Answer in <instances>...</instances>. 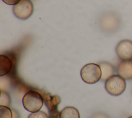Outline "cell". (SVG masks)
I'll use <instances>...</instances> for the list:
<instances>
[{"mask_svg":"<svg viewBox=\"0 0 132 118\" xmlns=\"http://www.w3.org/2000/svg\"><path fill=\"white\" fill-rule=\"evenodd\" d=\"M42 95L44 102L46 106L50 118H60V112L58 110V106L61 99L58 95H52L50 93L43 91L39 92Z\"/></svg>","mask_w":132,"mask_h":118,"instance_id":"5","label":"cell"},{"mask_svg":"<svg viewBox=\"0 0 132 118\" xmlns=\"http://www.w3.org/2000/svg\"><path fill=\"white\" fill-rule=\"evenodd\" d=\"M10 102L9 95L6 92L1 91L0 97V105L8 106Z\"/></svg>","mask_w":132,"mask_h":118,"instance_id":"13","label":"cell"},{"mask_svg":"<svg viewBox=\"0 0 132 118\" xmlns=\"http://www.w3.org/2000/svg\"><path fill=\"white\" fill-rule=\"evenodd\" d=\"M43 99L40 92L36 91H29L27 92L22 99L24 108L31 113L39 111L43 106Z\"/></svg>","mask_w":132,"mask_h":118,"instance_id":"2","label":"cell"},{"mask_svg":"<svg viewBox=\"0 0 132 118\" xmlns=\"http://www.w3.org/2000/svg\"><path fill=\"white\" fill-rule=\"evenodd\" d=\"M127 118H132V115H131V116H129V117H128Z\"/></svg>","mask_w":132,"mask_h":118,"instance_id":"17","label":"cell"},{"mask_svg":"<svg viewBox=\"0 0 132 118\" xmlns=\"http://www.w3.org/2000/svg\"><path fill=\"white\" fill-rule=\"evenodd\" d=\"M13 11L18 18L26 20L32 14L34 6L30 0H21L13 6Z\"/></svg>","mask_w":132,"mask_h":118,"instance_id":"6","label":"cell"},{"mask_svg":"<svg viewBox=\"0 0 132 118\" xmlns=\"http://www.w3.org/2000/svg\"><path fill=\"white\" fill-rule=\"evenodd\" d=\"M4 3L10 5H15L21 0H2Z\"/></svg>","mask_w":132,"mask_h":118,"instance_id":"15","label":"cell"},{"mask_svg":"<svg viewBox=\"0 0 132 118\" xmlns=\"http://www.w3.org/2000/svg\"><path fill=\"white\" fill-rule=\"evenodd\" d=\"M60 118H80V115L76 108L67 107L61 111Z\"/></svg>","mask_w":132,"mask_h":118,"instance_id":"11","label":"cell"},{"mask_svg":"<svg viewBox=\"0 0 132 118\" xmlns=\"http://www.w3.org/2000/svg\"><path fill=\"white\" fill-rule=\"evenodd\" d=\"M121 24L120 17L114 12L104 13L100 20L101 28L103 31L108 33H113L118 31Z\"/></svg>","mask_w":132,"mask_h":118,"instance_id":"1","label":"cell"},{"mask_svg":"<svg viewBox=\"0 0 132 118\" xmlns=\"http://www.w3.org/2000/svg\"><path fill=\"white\" fill-rule=\"evenodd\" d=\"M99 65L100 66L102 71L101 78L102 81H106L109 78L114 75L115 73V68L110 63L102 62L99 64Z\"/></svg>","mask_w":132,"mask_h":118,"instance_id":"9","label":"cell"},{"mask_svg":"<svg viewBox=\"0 0 132 118\" xmlns=\"http://www.w3.org/2000/svg\"><path fill=\"white\" fill-rule=\"evenodd\" d=\"M28 118H50V117L45 112L39 111L36 112L31 113L29 114Z\"/></svg>","mask_w":132,"mask_h":118,"instance_id":"14","label":"cell"},{"mask_svg":"<svg viewBox=\"0 0 132 118\" xmlns=\"http://www.w3.org/2000/svg\"><path fill=\"white\" fill-rule=\"evenodd\" d=\"M0 118H13L12 110L7 106L0 105Z\"/></svg>","mask_w":132,"mask_h":118,"instance_id":"12","label":"cell"},{"mask_svg":"<svg viewBox=\"0 0 132 118\" xmlns=\"http://www.w3.org/2000/svg\"><path fill=\"white\" fill-rule=\"evenodd\" d=\"M93 118H109V117L105 114H97Z\"/></svg>","mask_w":132,"mask_h":118,"instance_id":"16","label":"cell"},{"mask_svg":"<svg viewBox=\"0 0 132 118\" xmlns=\"http://www.w3.org/2000/svg\"><path fill=\"white\" fill-rule=\"evenodd\" d=\"M117 71L118 75L125 80L132 79V61H121Z\"/></svg>","mask_w":132,"mask_h":118,"instance_id":"8","label":"cell"},{"mask_svg":"<svg viewBox=\"0 0 132 118\" xmlns=\"http://www.w3.org/2000/svg\"><path fill=\"white\" fill-rule=\"evenodd\" d=\"M12 63L10 59L5 55H0V76L8 74L11 70Z\"/></svg>","mask_w":132,"mask_h":118,"instance_id":"10","label":"cell"},{"mask_svg":"<svg viewBox=\"0 0 132 118\" xmlns=\"http://www.w3.org/2000/svg\"><path fill=\"white\" fill-rule=\"evenodd\" d=\"M126 83L125 80L118 75H114L109 78L105 83L106 91L113 96H119L125 90Z\"/></svg>","mask_w":132,"mask_h":118,"instance_id":"4","label":"cell"},{"mask_svg":"<svg viewBox=\"0 0 132 118\" xmlns=\"http://www.w3.org/2000/svg\"><path fill=\"white\" fill-rule=\"evenodd\" d=\"M82 80L88 84H94L101 80L102 71L100 66L95 63H89L85 65L80 71Z\"/></svg>","mask_w":132,"mask_h":118,"instance_id":"3","label":"cell"},{"mask_svg":"<svg viewBox=\"0 0 132 118\" xmlns=\"http://www.w3.org/2000/svg\"><path fill=\"white\" fill-rule=\"evenodd\" d=\"M116 53L121 61H132V41L124 39L116 48Z\"/></svg>","mask_w":132,"mask_h":118,"instance_id":"7","label":"cell"}]
</instances>
